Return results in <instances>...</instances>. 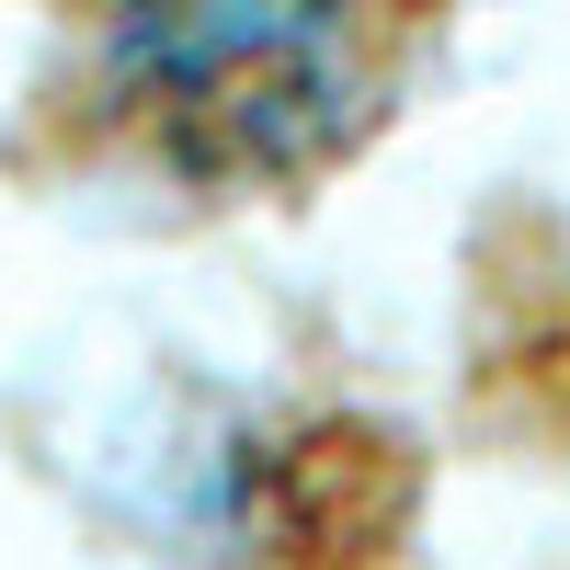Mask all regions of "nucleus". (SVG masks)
Instances as JSON below:
<instances>
[{"mask_svg":"<svg viewBox=\"0 0 570 570\" xmlns=\"http://www.w3.org/2000/svg\"><path fill=\"white\" fill-rule=\"evenodd\" d=\"M400 35L411 0H104L91 104L171 183H308L389 104Z\"/></svg>","mask_w":570,"mask_h":570,"instance_id":"1","label":"nucleus"}]
</instances>
